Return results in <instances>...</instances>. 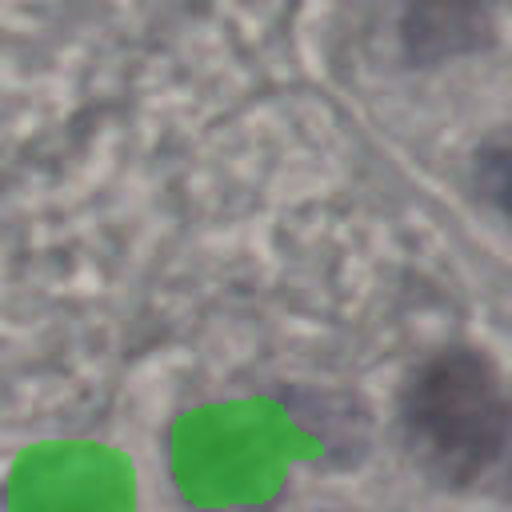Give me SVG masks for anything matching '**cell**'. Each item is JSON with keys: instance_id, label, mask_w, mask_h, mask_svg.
<instances>
[{"instance_id": "obj_3", "label": "cell", "mask_w": 512, "mask_h": 512, "mask_svg": "<svg viewBox=\"0 0 512 512\" xmlns=\"http://www.w3.org/2000/svg\"><path fill=\"white\" fill-rule=\"evenodd\" d=\"M472 188L476 196L512 224V128L492 132L472 156Z\"/></svg>"}, {"instance_id": "obj_2", "label": "cell", "mask_w": 512, "mask_h": 512, "mask_svg": "<svg viewBox=\"0 0 512 512\" xmlns=\"http://www.w3.org/2000/svg\"><path fill=\"white\" fill-rule=\"evenodd\" d=\"M400 40L408 60L436 64L492 44V20L476 4H412L400 16Z\"/></svg>"}, {"instance_id": "obj_1", "label": "cell", "mask_w": 512, "mask_h": 512, "mask_svg": "<svg viewBox=\"0 0 512 512\" xmlns=\"http://www.w3.org/2000/svg\"><path fill=\"white\" fill-rule=\"evenodd\" d=\"M400 440L428 480L512 504V392L480 352L444 348L408 372Z\"/></svg>"}]
</instances>
